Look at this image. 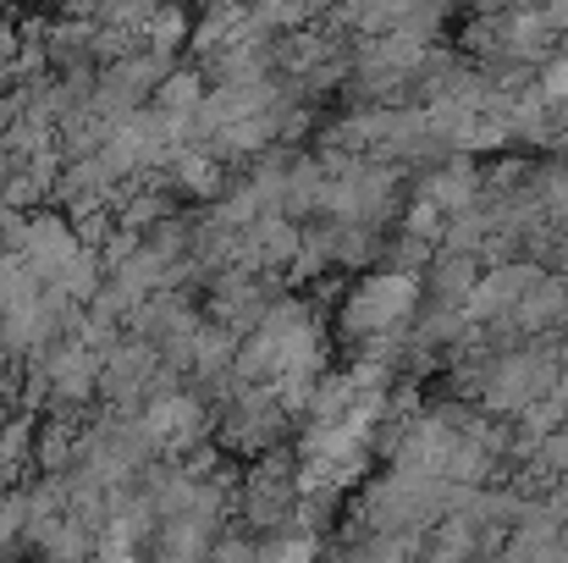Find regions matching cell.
<instances>
[{"instance_id":"obj_1","label":"cell","mask_w":568,"mask_h":563,"mask_svg":"<svg viewBox=\"0 0 568 563\" xmlns=\"http://www.w3.org/2000/svg\"><path fill=\"white\" fill-rule=\"evenodd\" d=\"M419 299H425V277H419V271L386 265V271H371L365 282H354V288L343 293L337 326H343V338H354V343L403 332V326H414Z\"/></svg>"},{"instance_id":"obj_2","label":"cell","mask_w":568,"mask_h":563,"mask_svg":"<svg viewBox=\"0 0 568 563\" xmlns=\"http://www.w3.org/2000/svg\"><path fill=\"white\" fill-rule=\"evenodd\" d=\"M564 375V349L552 343V332H547V343H530V349H491V360H486V375H480V409H491V414H519V409H530L536 398H547L552 392V381Z\"/></svg>"},{"instance_id":"obj_3","label":"cell","mask_w":568,"mask_h":563,"mask_svg":"<svg viewBox=\"0 0 568 563\" xmlns=\"http://www.w3.org/2000/svg\"><path fill=\"white\" fill-rule=\"evenodd\" d=\"M298 497H304V486H298V453L265 448V453H254V470L243 475L237 514H243V525L260 531V536H265V531H293Z\"/></svg>"},{"instance_id":"obj_4","label":"cell","mask_w":568,"mask_h":563,"mask_svg":"<svg viewBox=\"0 0 568 563\" xmlns=\"http://www.w3.org/2000/svg\"><path fill=\"white\" fill-rule=\"evenodd\" d=\"M321 210H326L332 221H365V227H381V221L397 210V172L359 155L348 172H337V178H332Z\"/></svg>"},{"instance_id":"obj_5","label":"cell","mask_w":568,"mask_h":563,"mask_svg":"<svg viewBox=\"0 0 568 563\" xmlns=\"http://www.w3.org/2000/svg\"><path fill=\"white\" fill-rule=\"evenodd\" d=\"M541 260H497L491 271H480V282L469 288V299H464V315H469V326H497V321H508L514 315V304L541 282Z\"/></svg>"},{"instance_id":"obj_6","label":"cell","mask_w":568,"mask_h":563,"mask_svg":"<svg viewBox=\"0 0 568 563\" xmlns=\"http://www.w3.org/2000/svg\"><path fill=\"white\" fill-rule=\"evenodd\" d=\"M144 425L150 436L161 442V459H178L183 448H193L199 436H210V403L189 392V386H172V392H155L144 409Z\"/></svg>"},{"instance_id":"obj_7","label":"cell","mask_w":568,"mask_h":563,"mask_svg":"<svg viewBox=\"0 0 568 563\" xmlns=\"http://www.w3.org/2000/svg\"><path fill=\"white\" fill-rule=\"evenodd\" d=\"M83 249V238H78V227H72V215L67 210H39L33 221H28V243H22V260L39 271V282H55L67 265H72V254Z\"/></svg>"},{"instance_id":"obj_8","label":"cell","mask_w":568,"mask_h":563,"mask_svg":"<svg viewBox=\"0 0 568 563\" xmlns=\"http://www.w3.org/2000/svg\"><path fill=\"white\" fill-rule=\"evenodd\" d=\"M419 193H430L447 215H458V210H475V204L486 199V178H480V167H475L464 150H447V161L425 172Z\"/></svg>"},{"instance_id":"obj_9","label":"cell","mask_w":568,"mask_h":563,"mask_svg":"<svg viewBox=\"0 0 568 563\" xmlns=\"http://www.w3.org/2000/svg\"><path fill=\"white\" fill-rule=\"evenodd\" d=\"M166 188L178 193V199H221L226 193V167H221V155L215 150H204V144H183L172 161H166Z\"/></svg>"},{"instance_id":"obj_10","label":"cell","mask_w":568,"mask_h":563,"mask_svg":"<svg viewBox=\"0 0 568 563\" xmlns=\"http://www.w3.org/2000/svg\"><path fill=\"white\" fill-rule=\"evenodd\" d=\"M248 243H254V254H260V271H287L293 265V254H298V243H304V227L287 215V210H260L254 221H248Z\"/></svg>"},{"instance_id":"obj_11","label":"cell","mask_w":568,"mask_h":563,"mask_svg":"<svg viewBox=\"0 0 568 563\" xmlns=\"http://www.w3.org/2000/svg\"><path fill=\"white\" fill-rule=\"evenodd\" d=\"M480 282V260L475 254H458V249H436V260L425 265V299L430 304H447V310H464L469 288Z\"/></svg>"},{"instance_id":"obj_12","label":"cell","mask_w":568,"mask_h":563,"mask_svg":"<svg viewBox=\"0 0 568 563\" xmlns=\"http://www.w3.org/2000/svg\"><path fill=\"white\" fill-rule=\"evenodd\" d=\"M189 326H199V315L189 310L183 288H161V293H150V299L128 315V332H139V338H150V343H166L172 332H189Z\"/></svg>"},{"instance_id":"obj_13","label":"cell","mask_w":568,"mask_h":563,"mask_svg":"<svg viewBox=\"0 0 568 563\" xmlns=\"http://www.w3.org/2000/svg\"><path fill=\"white\" fill-rule=\"evenodd\" d=\"M215 520H204V514H172V520H161L155 525V536H150V553H161V559H210V547H215Z\"/></svg>"},{"instance_id":"obj_14","label":"cell","mask_w":568,"mask_h":563,"mask_svg":"<svg viewBox=\"0 0 568 563\" xmlns=\"http://www.w3.org/2000/svg\"><path fill=\"white\" fill-rule=\"evenodd\" d=\"M78 464V425L67 414H39L33 431V470L39 475H67Z\"/></svg>"},{"instance_id":"obj_15","label":"cell","mask_w":568,"mask_h":563,"mask_svg":"<svg viewBox=\"0 0 568 563\" xmlns=\"http://www.w3.org/2000/svg\"><path fill=\"white\" fill-rule=\"evenodd\" d=\"M326 188H332V172H326V161L321 155H298V161H287V215H315L321 204H326Z\"/></svg>"},{"instance_id":"obj_16","label":"cell","mask_w":568,"mask_h":563,"mask_svg":"<svg viewBox=\"0 0 568 563\" xmlns=\"http://www.w3.org/2000/svg\"><path fill=\"white\" fill-rule=\"evenodd\" d=\"M204 94H210L204 67H172V72L161 78V89L150 94V105H155V111H166V117H199Z\"/></svg>"},{"instance_id":"obj_17","label":"cell","mask_w":568,"mask_h":563,"mask_svg":"<svg viewBox=\"0 0 568 563\" xmlns=\"http://www.w3.org/2000/svg\"><path fill=\"white\" fill-rule=\"evenodd\" d=\"M552 39H558V28L547 22L541 6H519V11H508V50H514L519 61L541 67L547 50H552Z\"/></svg>"},{"instance_id":"obj_18","label":"cell","mask_w":568,"mask_h":563,"mask_svg":"<svg viewBox=\"0 0 568 563\" xmlns=\"http://www.w3.org/2000/svg\"><path fill=\"white\" fill-rule=\"evenodd\" d=\"M144 44L178 61V56H183V50L193 44V17H189V6H183V0H161V6L150 11V22H144Z\"/></svg>"},{"instance_id":"obj_19","label":"cell","mask_w":568,"mask_h":563,"mask_svg":"<svg viewBox=\"0 0 568 563\" xmlns=\"http://www.w3.org/2000/svg\"><path fill=\"white\" fill-rule=\"evenodd\" d=\"M475 553H480V525L464 520V514H442L425 531V559L453 563V559H475Z\"/></svg>"},{"instance_id":"obj_20","label":"cell","mask_w":568,"mask_h":563,"mask_svg":"<svg viewBox=\"0 0 568 563\" xmlns=\"http://www.w3.org/2000/svg\"><path fill=\"white\" fill-rule=\"evenodd\" d=\"M94 28H100V17H78V11H67V17H55L50 22V61L55 67H72V61H94Z\"/></svg>"},{"instance_id":"obj_21","label":"cell","mask_w":568,"mask_h":563,"mask_svg":"<svg viewBox=\"0 0 568 563\" xmlns=\"http://www.w3.org/2000/svg\"><path fill=\"white\" fill-rule=\"evenodd\" d=\"M464 50L469 56H480V61H508L514 50H508V11H480L469 28H464Z\"/></svg>"},{"instance_id":"obj_22","label":"cell","mask_w":568,"mask_h":563,"mask_svg":"<svg viewBox=\"0 0 568 563\" xmlns=\"http://www.w3.org/2000/svg\"><path fill=\"white\" fill-rule=\"evenodd\" d=\"M354 375L348 371H321L315 381V392H310V409H304V420H343L348 414V403H354Z\"/></svg>"},{"instance_id":"obj_23","label":"cell","mask_w":568,"mask_h":563,"mask_svg":"<svg viewBox=\"0 0 568 563\" xmlns=\"http://www.w3.org/2000/svg\"><path fill=\"white\" fill-rule=\"evenodd\" d=\"M100 282H105V260H100V249H89V243H83V249L72 254V265L55 277V288H67L78 304H89V299L100 293Z\"/></svg>"},{"instance_id":"obj_24","label":"cell","mask_w":568,"mask_h":563,"mask_svg":"<svg viewBox=\"0 0 568 563\" xmlns=\"http://www.w3.org/2000/svg\"><path fill=\"white\" fill-rule=\"evenodd\" d=\"M403 232H414V238H425V243H442V232H447V210H442L430 193H414L408 210H403Z\"/></svg>"},{"instance_id":"obj_25","label":"cell","mask_w":568,"mask_h":563,"mask_svg":"<svg viewBox=\"0 0 568 563\" xmlns=\"http://www.w3.org/2000/svg\"><path fill=\"white\" fill-rule=\"evenodd\" d=\"M50 199V188L39 183L33 172H28V161L17 167V172H6L0 178V204H17V210H33V204H44Z\"/></svg>"},{"instance_id":"obj_26","label":"cell","mask_w":568,"mask_h":563,"mask_svg":"<svg viewBox=\"0 0 568 563\" xmlns=\"http://www.w3.org/2000/svg\"><path fill=\"white\" fill-rule=\"evenodd\" d=\"M536 89L552 100V105H564L568 100V56L558 50V56H547L541 67H536Z\"/></svg>"},{"instance_id":"obj_27","label":"cell","mask_w":568,"mask_h":563,"mask_svg":"<svg viewBox=\"0 0 568 563\" xmlns=\"http://www.w3.org/2000/svg\"><path fill=\"white\" fill-rule=\"evenodd\" d=\"M28 210H17V204H0V254H22V243H28Z\"/></svg>"},{"instance_id":"obj_28","label":"cell","mask_w":568,"mask_h":563,"mask_svg":"<svg viewBox=\"0 0 568 563\" xmlns=\"http://www.w3.org/2000/svg\"><path fill=\"white\" fill-rule=\"evenodd\" d=\"M536 459H541L558 481H568V425H558V431L541 436V453H536Z\"/></svg>"},{"instance_id":"obj_29","label":"cell","mask_w":568,"mask_h":563,"mask_svg":"<svg viewBox=\"0 0 568 563\" xmlns=\"http://www.w3.org/2000/svg\"><path fill=\"white\" fill-rule=\"evenodd\" d=\"M210 559H260V542H254V536L215 531V547H210Z\"/></svg>"},{"instance_id":"obj_30","label":"cell","mask_w":568,"mask_h":563,"mask_svg":"<svg viewBox=\"0 0 568 563\" xmlns=\"http://www.w3.org/2000/svg\"><path fill=\"white\" fill-rule=\"evenodd\" d=\"M480 11H519V6H536V0H475Z\"/></svg>"},{"instance_id":"obj_31","label":"cell","mask_w":568,"mask_h":563,"mask_svg":"<svg viewBox=\"0 0 568 563\" xmlns=\"http://www.w3.org/2000/svg\"><path fill=\"white\" fill-rule=\"evenodd\" d=\"M61 6L78 11V17H94V11H100V0H61Z\"/></svg>"},{"instance_id":"obj_32","label":"cell","mask_w":568,"mask_h":563,"mask_svg":"<svg viewBox=\"0 0 568 563\" xmlns=\"http://www.w3.org/2000/svg\"><path fill=\"white\" fill-rule=\"evenodd\" d=\"M447 6H475V0H447Z\"/></svg>"}]
</instances>
